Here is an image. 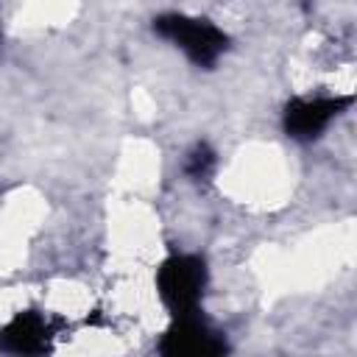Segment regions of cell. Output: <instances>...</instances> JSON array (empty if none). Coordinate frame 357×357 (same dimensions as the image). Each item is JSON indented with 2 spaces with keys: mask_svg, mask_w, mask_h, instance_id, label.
Listing matches in <instances>:
<instances>
[{
  "mask_svg": "<svg viewBox=\"0 0 357 357\" xmlns=\"http://www.w3.org/2000/svg\"><path fill=\"white\" fill-rule=\"evenodd\" d=\"M153 31L170 39L176 47H181L192 64L206 67V70L215 67V61L229 50V33L204 17L159 14L153 17Z\"/></svg>",
  "mask_w": 357,
  "mask_h": 357,
  "instance_id": "1",
  "label": "cell"
},
{
  "mask_svg": "<svg viewBox=\"0 0 357 357\" xmlns=\"http://www.w3.org/2000/svg\"><path fill=\"white\" fill-rule=\"evenodd\" d=\"M206 287V262L198 254H173L156 271V290L173 318L195 315Z\"/></svg>",
  "mask_w": 357,
  "mask_h": 357,
  "instance_id": "2",
  "label": "cell"
},
{
  "mask_svg": "<svg viewBox=\"0 0 357 357\" xmlns=\"http://www.w3.org/2000/svg\"><path fill=\"white\" fill-rule=\"evenodd\" d=\"M159 357H229V343L195 312L173 318L159 340Z\"/></svg>",
  "mask_w": 357,
  "mask_h": 357,
  "instance_id": "3",
  "label": "cell"
},
{
  "mask_svg": "<svg viewBox=\"0 0 357 357\" xmlns=\"http://www.w3.org/2000/svg\"><path fill=\"white\" fill-rule=\"evenodd\" d=\"M351 95H335V98H293L284 103L282 112V126L284 134L298 139V142H310L318 139L324 134V128L343 112L351 106Z\"/></svg>",
  "mask_w": 357,
  "mask_h": 357,
  "instance_id": "4",
  "label": "cell"
},
{
  "mask_svg": "<svg viewBox=\"0 0 357 357\" xmlns=\"http://www.w3.org/2000/svg\"><path fill=\"white\" fill-rule=\"evenodd\" d=\"M53 335L56 326L39 310H22L0 326V351L8 357H47Z\"/></svg>",
  "mask_w": 357,
  "mask_h": 357,
  "instance_id": "5",
  "label": "cell"
},
{
  "mask_svg": "<svg viewBox=\"0 0 357 357\" xmlns=\"http://www.w3.org/2000/svg\"><path fill=\"white\" fill-rule=\"evenodd\" d=\"M212 170H215V151L206 142H195L184 159V173L195 181H204L212 176Z\"/></svg>",
  "mask_w": 357,
  "mask_h": 357,
  "instance_id": "6",
  "label": "cell"
}]
</instances>
